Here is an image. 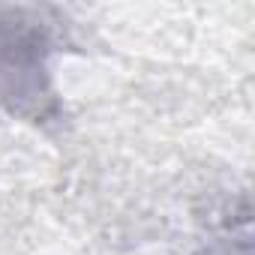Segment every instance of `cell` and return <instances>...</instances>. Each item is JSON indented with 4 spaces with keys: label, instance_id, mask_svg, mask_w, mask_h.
I'll return each instance as SVG.
<instances>
[{
    "label": "cell",
    "instance_id": "6da1fadb",
    "mask_svg": "<svg viewBox=\"0 0 255 255\" xmlns=\"http://www.w3.org/2000/svg\"><path fill=\"white\" fill-rule=\"evenodd\" d=\"M51 27L36 9L0 6V108L21 117H42L51 90Z\"/></svg>",
    "mask_w": 255,
    "mask_h": 255
}]
</instances>
